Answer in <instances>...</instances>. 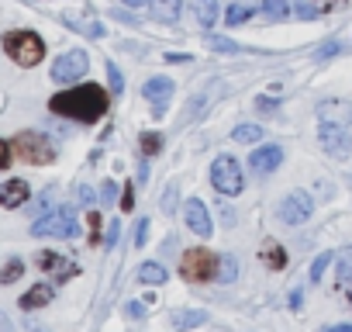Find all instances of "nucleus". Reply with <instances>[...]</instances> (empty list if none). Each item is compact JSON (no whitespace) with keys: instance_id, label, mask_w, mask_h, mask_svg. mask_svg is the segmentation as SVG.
<instances>
[{"instance_id":"1","label":"nucleus","mask_w":352,"mask_h":332,"mask_svg":"<svg viewBox=\"0 0 352 332\" xmlns=\"http://www.w3.org/2000/svg\"><path fill=\"white\" fill-rule=\"evenodd\" d=\"M49 107L63 118H73V121H83V125H94L104 111H107V90L97 87V83H80V87H69L63 94H56L49 101Z\"/></svg>"},{"instance_id":"2","label":"nucleus","mask_w":352,"mask_h":332,"mask_svg":"<svg viewBox=\"0 0 352 332\" xmlns=\"http://www.w3.org/2000/svg\"><path fill=\"white\" fill-rule=\"evenodd\" d=\"M4 52L18 63V66H38L45 56V42L35 32H8L4 35Z\"/></svg>"},{"instance_id":"3","label":"nucleus","mask_w":352,"mask_h":332,"mask_svg":"<svg viewBox=\"0 0 352 332\" xmlns=\"http://www.w3.org/2000/svg\"><path fill=\"white\" fill-rule=\"evenodd\" d=\"M76 232H80V222H76L73 208H56V211L35 218V225H32V236H38V239H73Z\"/></svg>"},{"instance_id":"4","label":"nucleus","mask_w":352,"mask_h":332,"mask_svg":"<svg viewBox=\"0 0 352 332\" xmlns=\"http://www.w3.org/2000/svg\"><path fill=\"white\" fill-rule=\"evenodd\" d=\"M211 184L218 187V194L225 198H239L242 187H245V177H242V163L235 156H218L211 163Z\"/></svg>"},{"instance_id":"5","label":"nucleus","mask_w":352,"mask_h":332,"mask_svg":"<svg viewBox=\"0 0 352 332\" xmlns=\"http://www.w3.org/2000/svg\"><path fill=\"white\" fill-rule=\"evenodd\" d=\"M14 152H18L25 163H32V166H45V163L56 159V145H52V138H45L42 132H21V135L14 138Z\"/></svg>"},{"instance_id":"6","label":"nucleus","mask_w":352,"mask_h":332,"mask_svg":"<svg viewBox=\"0 0 352 332\" xmlns=\"http://www.w3.org/2000/svg\"><path fill=\"white\" fill-rule=\"evenodd\" d=\"M180 273L187 280H197V284L214 280L218 277V256L211 249H187L184 260H180Z\"/></svg>"},{"instance_id":"7","label":"nucleus","mask_w":352,"mask_h":332,"mask_svg":"<svg viewBox=\"0 0 352 332\" xmlns=\"http://www.w3.org/2000/svg\"><path fill=\"white\" fill-rule=\"evenodd\" d=\"M311 211H314V201H311V194L307 191H290L280 205H276V218L283 222V225H304L307 218H311Z\"/></svg>"},{"instance_id":"8","label":"nucleus","mask_w":352,"mask_h":332,"mask_svg":"<svg viewBox=\"0 0 352 332\" xmlns=\"http://www.w3.org/2000/svg\"><path fill=\"white\" fill-rule=\"evenodd\" d=\"M87 70H90V56L83 49H69L52 63V80L56 83H76Z\"/></svg>"},{"instance_id":"9","label":"nucleus","mask_w":352,"mask_h":332,"mask_svg":"<svg viewBox=\"0 0 352 332\" xmlns=\"http://www.w3.org/2000/svg\"><path fill=\"white\" fill-rule=\"evenodd\" d=\"M321 149L328 152V156H349V149H352V135H349V128L342 125V121H331V118H321Z\"/></svg>"},{"instance_id":"10","label":"nucleus","mask_w":352,"mask_h":332,"mask_svg":"<svg viewBox=\"0 0 352 332\" xmlns=\"http://www.w3.org/2000/svg\"><path fill=\"white\" fill-rule=\"evenodd\" d=\"M184 218H187V225L201 236V239H208L211 232H214V225H211V215H208V208H204V201H197V198H190L187 205H184Z\"/></svg>"},{"instance_id":"11","label":"nucleus","mask_w":352,"mask_h":332,"mask_svg":"<svg viewBox=\"0 0 352 332\" xmlns=\"http://www.w3.org/2000/svg\"><path fill=\"white\" fill-rule=\"evenodd\" d=\"M142 94H145V97L152 101V107H155L152 114H162L166 101L173 97V80H169V76H152V80H148V83L142 87Z\"/></svg>"},{"instance_id":"12","label":"nucleus","mask_w":352,"mask_h":332,"mask_svg":"<svg viewBox=\"0 0 352 332\" xmlns=\"http://www.w3.org/2000/svg\"><path fill=\"white\" fill-rule=\"evenodd\" d=\"M280 163H283V149L280 145H259L252 152V159H249V166H252L256 174H273Z\"/></svg>"},{"instance_id":"13","label":"nucleus","mask_w":352,"mask_h":332,"mask_svg":"<svg viewBox=\"0 0 352 332\" xmlns=\"http://www.w3.org/2000/svg\"><path fill=\"white\" fill-rule=\"evenodd\" d=\"M28 184L25 180H8V184H0V205L4 208H21L28 201Z\"/></svg>"},{"instance_id":"14","label":"nucleus","mask_w":352,"mask_h":332,"mask_svg":"<svg viewBox=\"0 0 352 332\" xmlns=\"http://www.w3.org/2000/svg\"><path fill=\"white\" fill-rule=\"evenodd\" d=\"M148 8H152V18L155 21L173 25L176 18H180V11H184V0H148Z\"/></svg>"},{"instance_id":"15","label":"nucleus","mask_w":352,"mask_h":332,"mask_svg":"<svg viewBox=\"0 0 352 332\" xmlns=\"http://www.w3.org/2000/svg\"><path fill=\"white\" fill-rule=\"evenodd\" d=\"M204 322H208V311H201V308H187V311H176L173 315V329L176 332H190V329H197Z\"/></svg>"},{"instance_id":"16","label":"nucleus","mask_w":352,"mask_h":332,"mask_svg":"<svg viewBox=\"0 0 352 332\" xmlns=\"http://www.w3.org/2000/svg\"><path fill=\"white\" fill-rule=\"evenodd\" d=\"M73 32H80V35H87V39H100L104 35V28H100V21H90V18H76V14H66L63 18Z\"/></svg>"},{"instance_id":"17","label":"nucleus","mask_w":352,"mask_h":332,"mask_svg":"<svg viewBox=\"0 0 352 332\" xmlns=\"http://www.w3.org/2000/svg\"><path fill=\"white\" fill-rule=\"evenodd\" d=\"M52 301V287L49 284H35L25 298H21V308H28V311H35V308H42V304H49Z\"/></svg>"},{"instance_id":"18","label":"nucleus","mask_w":352,"mask_h":332,"mask_svg":"<svg viewBox=\"0 0 352 332\" xmlns=\"http://www.w3.org/2000/svg\"><path fill=\"white\" fill-rule=\"evenodd\" d=\"M263 14L270 21H287L294 14V0H263Z\"/></svg>"},{"instance_id":"19","label":"nucleus","mask_w":352,"mask_h":332,"mask_svg":"<svg viewBox=\"0 0 352 332\" xmlns=\"http://www.w3.org/2000/svg\"><path fill=\"white\" fill-rule=\"evenodd\" d=\"M204 42H208L211 52H225V56H239V52H242V45L232 42V39H225V35H208Z\"/></svg>"},{"instance_id":"20","label":"nucleus","mask_w":352,"mask_h":332,"mask_svg":"<svg viewBox=\"0 0 352 332\" xmlns=\"http://www.w3.org/2000/svg\"><path fill=\"white\" fill-rule=\"evenodd\" d=\"M138 280L142 284H162L166 280V267L162 263H142L138 267Z\"/></svg>"},{"instance_id":"21","label":"nucleus","mask_w":352,"mask_h":332,"mask_svg":"<svg viewBox=\"0 0 352 332\" xmlns=\"http://www.w3.org/2000/svg\"><path fill=\"white\" fill-rule=\"evenodd\" d=\"M194 8H197V18H201L204 28H211L218 21V0H197Z\"/></svg>"},{"instance_id":"22","label":"nucleus","mask_w":352,"mask_h":332,"mask_svg":"<svg viewBox=\"0 0 352 332\" xmlns=\"http://www.w3.org/2000/svg\"><path fill=\"white\" fill-rule=\"evenodd\" d=\"M232 138L242 142V145H256V142L263 138V128H259V125H239V128L232 132Z\"/></svg>"},{"instance_id":"23","label":"nucleus","mask_w":352,"mask_h":332,"mask_svg":"<svg viewBox=\"0 0 352 332\" xmlns=\"http://www.w3.org/2000/svg\"><path fill=\"white\" fill-rule=\"evenodd\" d=\"M235 277H239V263H235V256H228V253L218 256V280H221V284H232Z\"/></svg>"},{"instance_id":"24","label":"nucleus","mask_w":352,"mask_h":332,"mask_svg":"<svg viewBox=\"0 0 352 332\" xmlns=\"http://www.w3.org/2000/svg\"><path fill=\"white\" fill-rule=\"evenodd\" d=\"M263 260H266L270 267H276V270H280V267L287 263V253H283L276 242H266V246H263Z\"/></svg>"},{"instance_id":"25","label":"nucleus","mask_w":352,"mask_h":332,"mask_svg":"<svg viewBox=\"0 0 352 332\" xmlns=\"http://www.w3.org/2000/svg\"><path fill=\"white\" fill-rule=\"evenodd\" d=\"M252 18V8H245V4H232L228 8V14H225V21L228 25H245Z\"/></svg>"},{"instance_id":"26","label":"nucleus","mask_w":352,"mask_h":332,"mask_svg":"<svg viewBox=\"0 0 352 332\" xmlns=\"http://www.w3.org/2000/svg\"><path fill=\"white\" fill-rule=\"evenodd\" d=\"M331 260H335V253H331V249H324V253H321V256L314 260V267H311V280H314V284H318V280L324 277V270L331 267Z\"/></svg>"},{"instance_id":"27","label":"nucleus","mask_w":352,"mask_h":332,"mask_svg":"<svg viewBox=\"0 0 352 332\" xmlns=\"http://www.w3.org/2000/svg\"><path fill=\"white\" fill-rule=\"evenodd\" d=\"M159 149H162V135H159V132H145V135H142V152H145V156H155Z\"/></svg>"},{"instance_id":"28","label":"nucleus","mask_w":352,"mask_h":332,"mask_svg":"<svg viewBox=\"0 0 352 332\" xmlns=\"http://www.w3.org/2000/svg\"><path fill=\"white\" fill-rule=\"evenodd\" d=\"M21 270H25V263H21V260H11L4 270H0V284H14V280L21 277Z\"/></svg>"},{"instance_id":"29","label":"nucleus","mask_w":352,"mask_h":332,"mask_svg":"<svg viewBox=\"0 0 352 332\" xmlns=\"http://www.w3.org/2000/svg\"><path fill=\"white\" fill-rule=\"evenodd\" d=\"M107 80H111V90H114V94L124 90V76H121V70H118L114 63H107Z\"/></svg>"},{"instance_id":"30","label":"nucleus","mask_w":352,"mask_h":332,"mask_svg":"<svg viewBox=\"0 0 352 332\" xmlns=\"http://www.w3.org/2000/svg\"><path fill=\"white\" fill-rule=\"evenodd\" d=\"M338 280H342V284H349V280H352V249H349V253L342 256V267H338Z\"/></svg>"},{"instance_id":"31","label":"nucleus","mask_w":352,"mask_h":332,"mask_svg":"<svg viewBox=\"0 0 352 332\" xmlns=\"http://www.w3.org/2000/svg\"><path fill=\"white\" fill-rule=\"evenodd\" d=\"M342 8H345V0H318V4H314L318 14H324V11H342Z\"/></svg>"},{"instance_id":"32","label":"nucleus","mask_w":352,"mask_h":332,"mask_svg":"<svg viewBox=\"0 0 352 332\" xmlns=\"http://www.w3.org/2000/svg\"><path fill=\"white\" fill-rule=\"evenodd\" d=\"M314 4H300V0H294V18H314Z\"/></svg>"},{"instance_id":"33","label":"nucleus","mask_w":352,"mask_h":332,"mask_svg":"<svg viewBox=\"0 0 352 332\" xmlns=\"http://www.w3.org/2000/svg\"><path fill=\"white\" fill-rule=\"evenodd\" d=\"M148 239V218H138V229H135V246H145Z\"/></svg>"},{"instance_id":"34","label":"nucleus","mask_w":352,"mask_h":332,"mask_svg":"<svg viewBox=\"0 0 352 332\" xmlns=\"http://www.w3.org/2000/svg\"><path fill=\"white\" fill-rule=\"evenodd\" d=\"M8 166H11V145L0 138V170H8Z\"/></svg>"},{"instance_id":"35","label":"nucleus","mask_w":352,"mask_h":332,"mask_svg":"<svg viewBox=\"0 0 352 332\" xmlns=\"http://www.w3.org/2000/svg\"><path fill=\"white\" fill-rule=\"evenodd\" d=\"M114 194H118V184H114V180H107V184L100 187V201H107V205H111V201H114Z\"/></svg>"},{"instance_id":"36","label":"nucleus","mask_w":352,"mask_h":332,"mask_svg":"<svg viewBox=\"0 0 352 332\" xmlns=\"http://www.w3.org/2000/svg\"><path fill=\"white\" fill-rule=\"evenodd\" d=\"M76 201H80L83 208H90V205H94V191H90V187H80V191H76Z\"/></svg>"},{"instance_id":"37","label":"nucleus","mask_w":352,"mask_h":332,"mask_svg":"<svg viewBox=\"0 0 352 332\" xmlns=\"http://www.w3.org/2000/svg\"><path fill=\"white\" fill-rule=\"evenodd\" d=\"M338 49H342L338 42H328V45H321V49H318V59H328V56H335Z\"/></svg>"},{"instance_id":"38","label":"nucleus","mask_w":352,"mask_h":332,"mask_svg":"<svg viewBox=\"0 0 352 332\" xmlns=\"http://www.w3.org/2000/svg\"><path fill=\"white\" fill-rule=\"evenodd\" d=\"M145 315V301H131L128 304V318H142Z\"/></svg>"},{"instance_id":"39","label":"nucleus","mask_w":352,"mask_h":332,"mask_svg":"<svg viewBox=\"0 0 352 332\" xmlns=\"http://www.w3.org/2000/svg\"><path fill=\"white\" fill-rule=\"evenodd\" d=\"M256 107H259L263 114H273V111H276V101L270 104V97H259V101H256Z\"/></svg>"},{"instance_id":"40","label":"nucleus","mask_w":352,"mask_h":332,"mask_svg":"<svg viewBox=\"0 0 352 332\" xmlns=\"http://www.w3.org/2000/svg\"><path fill=\"white\" fill-rule=\"evenodd\" d=\"M131 194H135V187H124V198H121V208H124V211L135 208V198H131Z\"/></svg>"},{"instance_id":"41","label":"nucleus","mask_w":352,"mask_h":332,"mask_svg":"<svg viewBox=\"0 0 352 332\" xmlns=\"http://www.w3.org/2000/svg\"><path fill=\"white\" fill-rule=\"evenodd\" d=\"M173 194H176V187H169V191H166V198H162V211H173V201H176Z\"/></svg>"},{"instance_id":"42","label":"nucleus","mask_w":352,"mask_h":332,"mask_svg":"<svg viewBox=\"0 0 352 332\" xmlns=\"http://www.w3.org/2000/svg\"><path fill=\"white\" fill-rule=\"evenodd\" d=\"M300 304H304V291H294V294H290V308L300 311Z\"/></svg>"},{"instance_id":"43","label":"nucleus","mask_w":352,"mask_h":332,"mask_svg":"<svg viewBox=\"0 0 352 332\" xmlns=\"http://www.w3.org/2000/svg\"><path fill=\"white\" fill-rule=\"evenodd\" d=\"M0 332H14V325H11V318L0 311Z\"/></svg>"},{"instance_id":"44","label":"nucleus","mask_w":352,"mask_h":332,"mask_svg":"<svg viewBox=\"0 0 352 332\" xmlns=\"http://www.w3.org/2000/svg\"><path fill=\"white\" fill-rule=\"evenodd\" d=\"M118 242V222H111V229H107V246H114Z\"/></svg>"},{"instance_id":"45","label":"nucleus","mask_w":352,"mask_h":332,"mask_svg":"<svg viewBox=\"0 0 352 332\" xmlns=\"http://www.w3.org/2000/svg\"><path fill=\"white\" fill-rule=\"evenodd\" d=\"M166 59H169V63H187L190 56H184V52H173V56H166Z\"/></svg>"},{"instance_id":"46","label":"nucleus","mask_w":352,"mask_h":332,"mask_svg":"<svg viewBox=\"0 0 352 332\" xmlns=\"http://www.w3.org/2000/svg\"><path fill=\"white\" fill-rule=\"evenodd\" d=\"M324 332H352V325H345V322H342V325H331V329H324Z\"/></svg>"},{"instance_id":"47","label":"nucleus","mask_w":352,"mask_h":332,"mask_svg":"<svg viewBox=\"0 0 352 332\" xmlns=\"http://www.w3.org/2000/svg\"><path fill=\"white\" fill-rule=\"evenodd\" d=\"M128 8H142V4H148V0H124Z\"/></svg>"},{"instance_id":"48","label":"nucleus","mask_w":352,"mask_h":332,"mask_svg":"<svg viewBox=\"0 0 352 332\" xmlns=\"http://www.w3.org/2000/svg\"><path fill=\"white\" fill-rule=\"evenodd\" d=\"M342 287H345V294H349V301H352V280H349V284H342Z\"/></svg>"}]
</instances>
